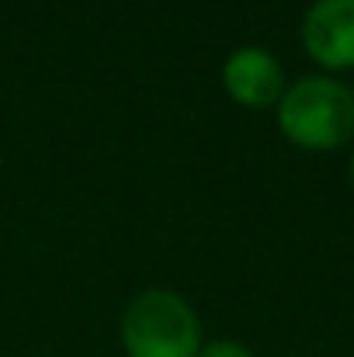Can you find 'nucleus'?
Instances as JSON below:
<instances>
[{
	"label": "nucleus",
	"instance_id": "f257e3e1",
	"mask_svg": "<svg viewBox=\"0 0 354 357\" xmlns=\"http://www.w3.org/2000/svg\"><path fill=\"white\" fill-rule=\"evenodd\" d=\"M278 128L299 149H341L354 135V91L323 73L302 77L278 101Z\"/></svg>",
	"mask_w": 354,
	"mask_h": 357
},
{
	"label": "nucleus",
	"instance_id": "f03ea898",
	"mask_svg": "<svg viewBox=\"0 0 354 357\" xmlns=\"http://www.w3.org/2000/svg\"><path fill=\"white\" fill-rule=\"evenodd\" d=\"M202 344V319L177 291L146 288L121 312V347L128 357H198Z\"/></svg>",
	"mask_w": 354,
	"mask_h": 357
},
{
	"label": "nucleus",
	"instance_id": "7ed1b4c3",
	"mask_svg": "<svg viewBox=\"0 0 354 357\" xmlns=\"http://www.w3.org/2000/svg\"><path fill=\"white\" fill-rule=\"evenodd\" d=\"M302 49L323 70H354V0H313L302 17Z\"/></svg>",
	"mask_w": 354,
	"mask_h": 357
},
{
	"label": "nucleus",
	"instance_id": "20e7f679",
	"mask_svg": "<svg viewBox=\"0 0 354 357\" xmlns=\"http://www.w3.org/2000/svg\"><path fill=\"white\" fill-rule=\"evenodd\" d=\"M223 87L243 108H271L285 94V70L267 49L243 45L223 63Z\"/></svg>",
	"mask_w": 354,
	"mask_h": 357
},
{
	"label": "nucleus",
	"instance_id": "39448f33",
	"mask_svg": "<svg viewBox=\"0 0 354 357\" xmlns=\"http://www.w3.org/2000/svg\"><path fill=\"white\" fill-rule=\"evenodd\" d=\"M198 357H253V351L239 340H212V344H202Z\"/></svg>",
	"mask_w": 354,
	"mask_h": 357
},
{
	"label": "nucleus",
	"instance_id": "423d86ee",
	"mask_svg": "<svg viewBox=\"0 0 354 357\" xmlns=\"http://www.w3.org/2000/svg\"><path fill=\"white\" fill-rule=\"evenodd\" d=\"M351 184H354V153H351Z\"/></svg>",
	"mask_w": 354,
	"mask_h": 357
}]
</instances>
